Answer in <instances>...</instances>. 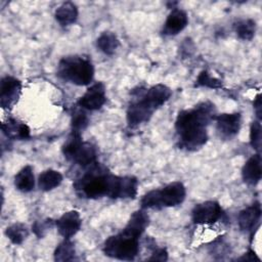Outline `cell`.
Masks as SVG:
<instances>
[{
  "label": "cell",
  "mask_w": 262,
  "mask_h": 262,
  "mask_svg": "<svg viewBox=\"0 0 262 262\" xmlns=\"http://www.w3.org/2000/svg\"><path fill=\"white\" fill-rule=\"evenodd\" d=\"M96 46L104 54L112 55L120 46V41L115 33L107 31L101 33L100 36L97 38Z\"/></svg>",
  "instance_id": "23"
},
{
  "label": "cell",
  "mask_w": 262,
  "mask_h": 262,
  "mask_svg": "<svg viewBox=\"0 0 262 262\" xmlns=\"http://www.w3.org/2000/svg\"><path fill=\"white\" fill-rule=\"evenodd\" d=\"M14 186L21 192H30L35 187V176L32 166L23 167L14 176Z\"/></svg>",
  "instance_id": "20"
},
{
  "label": "cell",
  "mask_w": 262,
  "mask_h": 262,
  "mask_svg": "<svg viewBox=\"0 0 262 262\" xmlns=\"http://www.w3.org/2000/svg\"><path fill=\"white\" fill-rule=\"evenodd\" d=\"M223 210L218 202L206 201L195 205L191 211V220L199 225H212L222 218Z\"/></svg>",
  "instance_id": "6"
},
{
  "label": "cell",
  "mask_w": 262,
  "mask_h": 262,
  "mask_svg": "<svg viewBox=\"0 0 262 262\" xmlns=\"http://www.w3.org/2000/svg\"><path fill=\"white\" fill-rule=\"evenodd\" d=\"M53 225V221L51 219H46L43 221H36L32 226V230L38 237L44 236L46 231L51 228Z\"/></svg>",
  "instance_id": "31"
},
{
  "label": "cell",
  "mask_w": 262,
  "mask_h": 262,
  "mask_svg": "<svg viewBox=\"0 0 262 262\" xmlns=\"http://www.w3.org/2000/svg\"><path fill=\"white\" fill-rule=\"evenodd\" d=\"M254 105V111L256 113L257 116V120H261V111H262V106H261V94H257V96L255 97V100L253 102Z\"/></svg>",
  "instance_id": "33"
},
{
  "label": "cell",
  "mask_w": 262,
  "mask_h": 262,
  "mask_svg": "<svg viewBox=\"0 0 262 262\" xmlns=\"http://www.w3.org/2000/svg\"><path fill=\"white\" fill-rule=\"evenodd\" d=\"M261 214L262 210L259 202H255L243 209L237 216V222L241 230L245 232H253V230L259 226Z\"/></svg>",
  "instance_id": "12"
},
{
  "label": "cell",
  "mask_w": 262,
  "mask_h": 262,
  "mask_svg": "<svg viewBox=\"0 0 262 262\" xmlns=\"http://www.w3.org/2000/svg\"><path fill=\"white\" fill-rule=\"evenodd\" d=\"M139 236L122 229L119 233L105 239L102 251L107 257L131 261L134 260L139 253Z\"/></svg>",
  "instance_id": "4"
},
{
  "label": "cell",
  "mask_w": 262,
  "mask_h": 262,
  "mask_svg": "<svg viewBox=\"0 0 262 262\" xmlns=\"http://www.w3.org/2000/svg\"><path fill=\"white\" fill-rule=\"evenodd\" d=\"M148 261H167L168 260V252L165 248H159L155 250L150 257L147 258Z\"/></svg>",
  "instance_id": "32"
},
{
  "label": "cell",
  "mask_w": 262,
  "mask_h": 262,
  "mask_svg": "<svg viewBox=\"0 0 262 262\" xmlns=\"http://www.w3.org/2000/svg\"><path fill=\"white\" fill-rule=\"evenodd\" d=\"M89 124L88 116L83 111H76L72 116V131L82 133Z\"/></svg>",
  "instance_id": "30"
},
{
  "label": "cell",
  "mask_w": 262,
  "mask_h": 262,
  "mask_svg": "<svg viewBox=\"0 0 262 262\" xmlns=\"http://www.w3.org/2000/svg\"><path fill=\"white\" fill-rule=\"evenodd\" d=\"M216 110L212 102L203 101L189 110H182L175 120L179 146L194 151L208 141L207 126L214 121Z\"/></svg>",
  "instance_id": "1"
},
{
  "label": "cell",
  "mask_w": 262,
  "mask_h": 262,
  "mask_svg": "<svg viewBox=\"0 0 262 262\" xmlns=\"http://www.w3.org/2000/svg\"><path fill=\"white\" fill-rule=\"evenodd\" d=\"M97 151L95 146L90 143L83 141L77 151L75 152L74 157L72 158V162L82 166V167H89L95 164L97 161Z\"/></svg>",
  "instance_id": "17"
},
{
  "label": "cell",
  "mask_w": 262,
  "mask_h": 262,
  "mask_svg": "<svg viewBox=\"0 0 262 262\" xmlns=\"http://www.w3.org/2000/svg\"><path fill=\"white\" fill-rule=\"evenodd\" d=\"M21 93V82L14 77L5 76L0 83V104L4 110H10L17 102Z\"/></svg>",
  "instance_id": "8"
},
{
  "label": "cell",
  "mask_w": 262,
  "mask_h": 262,
  "mask_svg": "<svg viewBox=\"0 0 262 262\" xmlns=\"http://www.w3.org/2000/svg\"><path fill=\"white\" fill-rule=\"evenodd\" d=\"M1 129L7 138L13 140H24L30 138L31 136L30 128L27 126V124L12 118H9L2 123Z\"/></svg>",
  "instance_id": "15"
},
{
  "label": "cell",
  "mask_w": 262,
  "mask_h": 262,
  "mask_svg": "<svg viewBox=\"0 0 262 262\" xmlns=\"http://www.w3.org/2000/svg\"><path fill=\"white\" fill-rule=\"evenodd\" d=\"M82 219L80 213L76 210L64 212L56 221L55 226L63 238L73 237L81 228Z\"/></svg>",
  "instance_id": "11"
},
{
  "label": "cell",
  "mask_w": 262,
  "mask_h": 262,
  "mask_svg": "<svg viewBox=\"0 0 262 262\" xmlns=\"http://www.w3.org/2000/svg\"><path fill=\"white\" fill-rule=\"evenodd\" d=\"M82 142H83V140H82L81 133L72 131L70 133L69 137L66 139V141L62 145V148H61L64 158L69 161H72V158L74 157L75 152L77 151V149L79 148V146L81 145Z\"/></svg>",
  "instance_id": "27"
},
{
  "label": "cell",
  "mask_w": 262,
  "mask_h": 262,
  "mask_svg": "<svg viewBox=\"0 0 262 262\" xmlns=\"http://www.w3.org/2000/svg\"><path fill=\"white\" fill-rule=\"evenodd\" d=\"M149 224V217L143 209L137 210L130 216L126 226L123 228L126 231L136 235L141 236L142 233L145 231L146 227Z\"/></svg>",
  "instance_id": "18"
},
{
  "label": "cell",
  "mask_w": 262,
  "mask_h": 262,
  "mask_svg": "<svg viewBox=\"0 0 262 262\" xmlns=\"http://www.w3.org/2000/svg\"><path fill=\"white\" fill-rule=\"evenodd\" d=\"M78 8L76 4L73 2H63L61 5H59L54 13L56 21L61 26V27H68L76 23L78 18Z\"/></svg>",
  "instance_id": "19"
},
{
  "label": "cell",
  "mask_w": 262,
  "mask_h": 262,
  "mask_svg": "<svg viewBox=\"0 0 262 262\" xmlns=\"http://www.w3.org/2000/svg\"><path fill=\"white\" fill-rule=\"evenodd\" d=\"M138 180L134 176H120L118 199L133 200L137 195Z\"/></svg>",
  "instance_id": "22"
},
{
  "label": "cell",
  "mask_w": 262,
  "mask_h": 262,
  "mask_svg": "<svg viewBox=\"0 0 262 262\" xmlns=\"http://www.w3.org/2000/svg\"><path fill=\"white\" fill-rule=\"evenodd\" d=\"M242 177L245 183L255 186L257 185L262 177L261 168V156L259 152L253 155L248 159L242 169Z\"/></svg>",
  "instance_id": "14"
},
{
  "label": "cell",
  "mask_w": 262,
  "mask_h": 262,
  "mask_svg": "<svg viewBox=\"0 0 262 262\" xmlns=\"http://www.w3.org/2000/svg\"><path fill=\"white\" fill-rule=\"evenodd\" d=\"M5 235L14 245H20L29 235L28 227L20 222L13 223L5 229Z\"/></svg>",
  "instance_id": "26"
},
{
  "label": "cell",
  "mask_w": 262,
  "mask_h": 262,
  "mask_svg": "<svg viewBox=\"0 0 262 262\" xmlns=\"http://www.w3.org/2000/svg\"><path fill=\"white\" fill-rule=\"evenodd\" d=\"M76 250L73 242L71 238H63L54 250L53 258L55 261L64 262V261H72L75 259Z\"/></svg>",
  "instance_id": "24"
},
{
  "label": "cell",
  "mask_w": 262,
  "mask_h": 262,
  "mask_svg": "<svg viewBox=\"0 0 262 262\" xmlns=\"http://www.w3.org/2000/svg\"><path fill=\"white\" fill-rule=\"evenodd\" d=\"M144 88L132 91L135 96L129 103L126 112V120L130 127H136L142 123H147L157 108L144 97Z\"/></svg>",
  "instance_id": "5"
},
{
  "label": "cell",
  "mask_w": 262,
  "mask_h": 262,
  "mask_svg": "<svg viewBox=\"0 0 262 262\" xmlns=\"http://www.w3.org/2000/svg\"><path fill=\"white\" fill-rule=\"evenodd\" d=\"M105 101V86L103 83L97 82L86 90V92L78 99L77 104L84 110L97 111L102 107Z\"/></svg>",
  "instance_id": "9"
},
{
  "label": "cell",
  "mask_w": 262,
  "mask_h": 262,
  "mask_svg": "<svg viewBox=\"0 0 262 262\" xmlns=\"http://www.w3.org/2000/svg\"><path fill=\"white\" fill-rule=\"evenodd\" d=\"M160 209L181 205L186 196V188L180 181H173L157 189Z\"/></svg>",
  "instance_id": "7"
},
{
  "label": "cell",
  "mask_w": 262,
  "mask_h": 262,
  "mask_svg": "<svg viewBox=\"0 0 262 262\" xmlns=\"http://www.w3.org/2000/svg\"><path fill=\"white\" fill-rule=\"evenodd\" d=\"M188 25L187 13L180 8H173L168 14L162 33L165 36H175L182 32Z\"/></svg>",
  "instance_id": "13"
},
{
  "label": "cell",
  "mask_w": 262,
  "mask_h": 262,
  "mask_svg": "<svg viewBox=\"0 0 262 262\" xmlns=\"http://www.w3.org/2000/svg\"><path fill=\"white\" fill-rule=\"evenodd\" d=\"M216 130L223 138L230 139L234 137L242 126V116L239 113H224L216 115Z\"/></svg>",
  "instance_id": "10"
},
{
  "label": "cell",
  "mask_w": 262,
  "mask_h": 262,
  "mask_svg": "<svg viewBox=\"0 0 262 262\" xmlns=\"http://www.w3.org/2000/svg\"><path fill=\"white\" fill-rule=\"evenodd\" d=\"M57 76L77 86H86L93 80L94 67L87 57L80 55L64 56L58 62Z\"/></svg>",
  "instance_id": "3"
},
{
  "label": "cell",
  "mask_w": 262,
  "mask_h": 262,
  "mask_svg": "<svg viewBox=\"0 0 262 262\" xmlns=\"http://www.w3.org/2000/svg\"><path fill=\"white\" fill-rule=\"evenodd\" d=\"M86 168V172L74 181L73 186L77 194L89 200L107 196L111 173L97 162Z\"/></svg>",
  "instance_id": "2"
},
{
  "label": "cell",
  "mask_w": 262,
  "mask_h": 262,
  "mask_svg": "<svg viewBox=\"0 0 262 262\" xmlns=\"http://www.w3.org/2000/svg\"><path fill=\"white\" fill-rule=\"evenodd\" d=\"M61 182V173L53 169H47L43 171L38 177V187L42 191H50L59 186Z\"/></svg>",
  "instance_id": "21"
},
{
  "label": "cell",
  "mask_w": 262,
  "mask_h": 262,
  "mask_svg": "<svg viewBox=\"0 0 262 262\" xmlns=\"http://www.w3.org/2000/svg\"><path fill=\"white\" fill-rule=\"evenodd\" d=\"M261 124L259 120H255L250 127V144L251 146L257 150L258 152L260 151V147H261Z\"/></svg>",
  "instance_id": "29"
},
{
  "label": "cell",
  "mask_w": 262,
  "mask_h": 262,
  "mask_svg": "<svg viewBox=\"0 0 262 262\" xmlns=\"http://www.w3.org/2000/svg\"><path fill=\"white\" fill-rule=\"evenodd\" d=\"M195 86L198 87H207V88H211V89H218L222 87V82L211 76V74L208 71H202L195 81Z\"/></svg>",
  "instance_id": "28"
},
{
  "label": "cell",
  "mask_w": 262,
  "mask_h": 262,
  "mask_svg": "<svg viewBox=\"0 0 262 262\" xmlns=\"http://www.w3.org/2000/svg\"><path fill=\"white\" fill-rule=\"evenodd\" d=\"M234 32L236 36L245 41L252 40L256 33V23L254 19L246 18V19H239L234 23L233 25Z\"/></svg>",
  "instance_id": "25"
},
{
  "label": "cell",
  "mask_w": 262,
  "mask_h": 262,
  "mask_svg": "<svg viewBox=\"0 0 262 262\" xmlns=\"http://www.w3.org/2000/svg\"><path fill=\"white\" fill-rule=\"evenodd\" d=\"M238 261H254V260H260V258L256 255V253L254 252V251H252V250H250L248 253H246L245 255H243L242 257H239L238 259H237Z\"/></svg>",
  "instance_id": "34"
},
{
  "label": "cell",
  "mask_w": 262,
  "mask_h": 262,
  "mask_svg": "<svg viewBox=\"0 0 262 262\" xmlns=\"http://www.w3.org/2000/svg\"><path fill=\"white\" fill-rule=\"evenodd\" d=\"M171 89L164 84H157L144 90V96L158 110L164 105L171 97Z\"/></svg>",
  "instance_id": "16"
}]
</instances>
